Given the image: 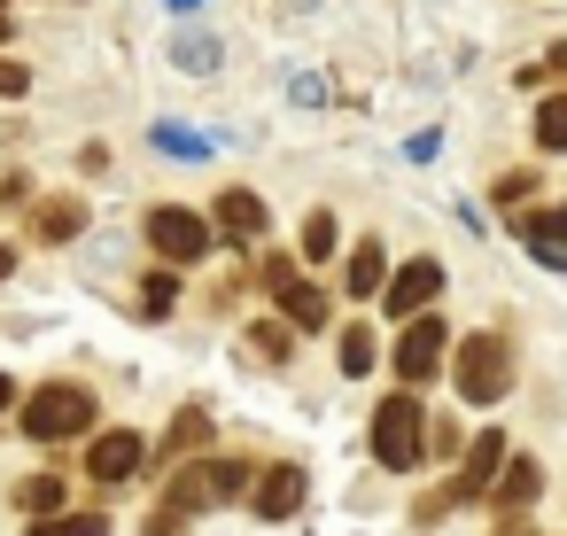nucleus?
I'll list each match as a JSON object with an SVG mask.
<instances>
[{"label":"nucleus","instance_id":"nucleus-13","mask_svg":"<svg viewBox=\"0 0 567 536\" xmlns=\"http://www.w3.org/2000/svg\"><path fill=\"white\" fill-rule=\"evenodd\" d=\"M520 234H528V249H536V257L567 249V203H536V210H520Z\"/></svg>","mask_w":567,"mask_h":536},{"label":"nucleus","instance_id":"nucleus-4","mask_svg":"<svg viewBox=\"0 0 567 536\" xmlns=\"http://www.w3.org/2000/svg\"><path fill=\"white\" fill-rule=\"evenodd\" d=\"M373 458L389 474L420 466V404L412 396H381V412H373Z\"/></svg>","mask_w":567,"mask_h":536},{"label":"nucleus","instance_id":"nucleus-9","mask_svg":"<svg viewBox=\"0 0 567 536\" xmlns=\"http://www.w3.org/2000/svg\"><path fill=\"white\" fill-rule=\"evenodd\" d=\"M249 497H257V520H288L303 505V466H265Z\"/></svg>","mask_w":567,"mask_h":536},{"label":"nucleus","instance_id":"nucleus-20","mask_svg":"<svg viewBox=\"0 0 567 536\" xmlns=\"http://www.w3.org/2000/svg\"><path fill=\"white\" fill-rule=\"evenodd\" d=\"M17 505H24V513H63V474H32V482L17 489Z\"/></svg>","mask_w":567,"mask_h":536},{"label":"nucleus","instance_id":"nucleus-15","mask_svg":"<svg viewBox=\"0 0 567 536\" xmlns=\"http://www.w3.org/2000/svg\"><path fill=\"white\" fill-rule=\"evenodd\" d=\"M505 458H513V451H505V435L489 427V435H474V443H466V466H458V474H466L474 489H489V482L505 474Z\"/></svg>","mask_w":567,"mask_h":536},{"label":"nucleus","instance_id":"nucleus-16","mask_svg":"<svg viewBox=\"0 0 567 536\" xmlns=\"http://www.w3.org/2000/svg\"><path fill=\"white\" fill-rule=\"evenodd\" d=\"M280 296V319L288 327H327V296L311 288V280H288V288H272Z\"/></svg>","mask_w":567,"mask_h":536},{"label":"nucleus","instance_id":"nucleus-32","mask_svg":"<svg viewBox=\"0 0 567 536\" xmlns=\"http://www.w3.org/2000/svg\"><path fill=\"white\" fill-rule=\"evenodd\" d=\"M9 272H17V249H9V241H0V280H9Z\"/></svg>","mask_w":567,"mask_h":536},{"label":"nucleus","instance_id":"nucleus-24","mask_svg":"<svg viewBox=\"0 0 567 536\" xmlns=\"http://www.w3.org/2000/svg\"><path fill=\"white\" fill-rule=\"evenodd\" d=\"M303 257H334V218H303Z\"/></svg>","mask_w":567,"mask_h":536},{"label":"nucleus","instance_id":"nucleus-26","mask_svg":"<svg viewBox=\"0 0 567 536\" xmlns=\"http://www.w3.org/2000/svg\"><path fill=\"white\" fill-rule=\"evenodd\" d=\"M172 296H179V280H172V272H148V288H141V303H148V311H172Z\"/></svg>","mask_w":567,"mask_h":536},{"label":"nucleus","instance_id":"nucleus-36","mask_svg":"<svg viewBox=\"0 0 567 536\" xmlns=\"http://www.w3.org/2000/svg\"><path fill=\"white\" fill-rule=\"evenodd\" d=\"M0 40H9V9H0Z\"/></svg>","mask_w":567,"mask_h":536},{"label":"nucleus","instance_id":"nucleus-25","mask_svg":"<svg viewBox=\"0 0 567 536\" xmlns=\"http://www.w3.org/2000/svg\"><path fill=\"white\" fill-rule=\"evenodd\" d=\"M365 365H373V334L350 327V334H342V373H365Z\"/></svg>","mask_w":567,"mask_h":536},{"label":"nucleus","instance_id":"nucleus-21","mask_svg":"<svg viewBox=\"0 0 567 536\" xmlns=\"http://www.w3.org/2000/svg\"><path fill=\"white\" fill-rule=\"evenodd\" d=\"M32 536H110L102 513H55V520H32Z\"/></svg>","mask_w":567,"mask_h":536},{"label":"nucleus","instance_id":"nucleus-19","mask_svg":"<svg viewBox=\"0 0 567 536\" xmlns=\"http://www.w3.org/2000/svg\"><path fill=\"white\" fill-rule=\"evenodd\" d=\"M156 148H164V156H187V164H203V156H210V141H203L195 125H156Z\"/></svg>","mask_w":567,"mask_h":536},{"label":"nucleus","instance_id":"nucleus-33","mask_svg":"<svg viewBox=\"0 0 567 536\" xmlns=\"http://www.w3.org/2000/svg\"><path fill=\"white\" fill-rule=\"evenodd\" d=\"M551 71H559V79H567V40H559V48H551Z\"/></svg>","mask_w":567,"mask_h":536},{"label":"nucleus","instance_id":"nucleus-6","mask_svg":"<svg viewBox=\"0 0 567 536\" xmlns=\"http://www.w3.org/2000/svg\"><path fill=\"white\" fill-rule=\"evenodd\" d=\"M210 234H218V226H203L195 210H172V203H164V210H148V241H156V257H164V265H195V257L210 249Z\"/></svg>","mask_w":567,"mask_h":536},{"label":"nucleus","instance_id":"nucleus-30","mask_svg":"<svg viewBox=\"0 0 567 536\" xmlns=\"http://www.w3.org/2000/svg\"><path fill=\"white\" fill-rule=\"evenodd\" d=\"M497 536H536V528H528L520 513H505V520H497Z\"/></svg>","mask_w":567,"mask_h":536},{"label":"nucleus","instance_id":"nucleus-14","mask_svg":"<svg viewBox=\"0 0 567 536\" xmlns=\"http://www.w3.org/2000/svg\"><path fill=\"white\" fill-rule=\"evenodd\" d=\"M203 443H210V412H195V404H187V412L172 420V435H164V458L195 466V458H203Z\"/></svg>","mask_w":567,"mask_h":536},{"label":"nucleus","instance_id":"nucleus-5","mask_svg":"<svg viewBox=\"0 0 567 536\" xmlns=\"http://www.w3.org/2000/svg\"><path fill=\"white\" fill-rule=\"evenodd\" d=\"M443 342H451V327H443L435 311L404 319V334H396V373H404V389H420V381L443 373Z\"/></svg>","mask_w":567,"mask_h":536},{"label":"nucleus","instance_id":"nucleus-3","mask_svg":"<svg viewBox=\"0 0 567 536\" xmlns=\"http://www.w3.org/2000/svg\"><path fill=\"white\" fill-rule=\"evenodd\" d=\"M513 389V342L505 334H466L458 350V396L466 404H497Z\"/></svg>","mask_w":567,"mask_h":536},{"label":"nucleus","instance_id":"nucleus-35","mask_svg":"<svg viewBox=\"0 0 567 536\" xmlns=\"http://www.w3.org/2000/svg\"><path fill=\"white\" fill-rule=\"evenodd\" d=\"M172 9H203V0H172Z\"/></svg>","mask_w":567,"mask_h":536},{"label":"nucleus","instance_id":"nucleus-31","mask_svg":"<svg viewBox=\"0 0 567 536\" xmlns=\"http://www.w3.org/2000/svg\"><path fill=\"white\" fill-rule=\"evenodd\" d=\"M9 404H17V381H9V373H0V412H9Z\"/></svg>","mask_w":567,"mask_h":536},{"label":"nucleus","instance_id":"nucleus-18","mask_svg":"<svg viewBox=\"0 0 567 536\" xmlns=\"http://www.w3.org/2000/svg\"><path fill=\"white\" fill-rule=\"evenodd\" d=\"M474 497H482V489H474L466 474H451V482H435V489L412 505V520H443V513H458V505H474Z\"/></svg>","mask_w":567,"mask_h":536},{"label":"nucleus","instance_id":"nucleus-12","mask_svg":"<svg viewBox=\"0 0 567 536\" xmlns=\"http://www.w3.org/2000/svg\"><path fill=\"white\" fill-rule=\"evenodd\" d=\"M381 272H389V257H381V241L365 234V241L350 249V272H342V288H350L358 303H365V296H389V280H381Z\"/></svg>","mask_w":567,"mask_h":536},{"label":"nucleus","instance_id":"nucleus-7","mask_svg":"<svg viewBox=\"0 0 567 536\" xmlns=\"http://www.w3.org/2000/svg\"><path fill=\"white\" fill-rule=\"evenodd\" d=\"M435 296H443V265L435 257H412V265H396V280H389V311L396 319H420V311H435Z\"/></svg>","mask_w":567,"mask_h":536},{"label":"nucleus","instance_id":"nucleus-22","mask_svg":"<svg viewBox=\"0 0 567 536\" xmlns=\"http://www.w3.org/2000/svg\"><path fill=\"white\" fill-rule=\"evenodd\" d=\"M536 141H544V148H567V94H551V102L536 110Z\"/></svg>","mask_w":567,"mask_h":536},{"label":"nucleus","instance_id":"nucleus-29","mask_svg":"<svg viewBox=\"0 0 567 536\" xmlns=\"http://www.w3.org/2000/svg\"><path fill=\"white\" fill-rule=\"evenodd\" d=\"M435 148H443V141H435V125H427V133H412V141H404V156H412V164H427V156H435Z\"/></svg>","mask_w":567,"mask_h":536},{"label":"nucleus","instance_id":"nucleus-2","mask_svg":"<svg viewBox=\"0 0 567 536\" xmlns=\"http://www.w3.org/2000/svg\"><path fill=\"white\" fill-rule=\"evenodd\" d=\"M86 427H94V389L48 381V389L24 396V435H32V443H71V435H86Z\"/></svg>","mask_w":567,"mask_h":536},{"label":"nucleus","instance_id":"nucleus-27","mask_svg":"<svg viewBox=\"0 0 567 536\" xmlns=\"http://www.w3.org/2000/svg\"><path fill=\"white\" fill-rule=\"evenodd\" d=\"M179 63H187V71H210L218 48H210V40H179Z\"/></svg>","mask_w":567,"mask_h":536},{"label":"nucleus","instance_id":"nucleus-23","mask_svg":"<svg viewBox=\"0 0 567 536\" xmlns=\"http://www.w3.org/2000/svg\"><path fill=\"white\" fill-rule=\"evenodd\" d=\"M249 342H257V358H272V365H280V358H288V319H257V327H249Z\"/></svg>","mask_w":567,"mask_h":536},{"label":"nucleus","instance_id":"nucleus-17","mask_svg":"<svg viewBox=\"0 0 567 536\" xmlns=\"http://www.w3.org/2000/svg\"><path fill=\"white\" fill-rule=\"evenodd\" d=\"M536 489H544L536 458H505V474H497V505H505V513H520V505H528Z\"/></svg>","mask_w":567,"mask_h":536},{"label":"nucleus","instance_id":"nucleus-10","mask_svg":"<svg viewBox=\"0 0 567 536\" xmlns=\"http://www.w3.org/2000/svg\"><path fill=\"white\" fill-rule=\"evenodd\" d=\"M218 234H226V241H257V234H265V203H257L249 187H226V195H218Z\"/></svg>","mask_w":567,"mask_h":536},{"label":"nucleus","instance_id":"nucleus-34","mask_svg":"<svg viewBox=\"0 0 567 536\" xmlns=\"http://www.w3.org/2000/svg\"><path fill=\"white\" fill-rule=\"evenodd\" d=\"M544 265H551V272H567V249H551V257H544Z\"/></svg>","mask_w":567,"mask_h":536},{"label":"nucleus","instance_id":"nucleus-11","mask_svg":"<svg viewBox=\"0 0 567 536\" xmlns=\"http://www.w3.org/2000/svg\"><path fill=\"white\" fill-rule=\"evenodd\" d=\"M32 234H40V241H79V234H86V203H79V195L40 203V210H32Z\"/></svg>","mask_w":567,"mask_h":536},{"label":"nucleus","instance_id":"nucleus-28","mask_svg":"<svg viewBox=\"0 0 567 536\" xmlns=\"http://www.w3.org/2000/svg\"><path fill=\"white\" fill-rule=\"evenodd\" d=\"M17 94H32V79H24V63H0V102H17Z\"/></svg>","mask_w":567,"mask_h":536},{"label":"nucleus","instance_id":"nucleus-8","mask_svg":"<svg viewBox=\"0 0 567 536\" xmlns=\"http://www.w3.org/2000/svg\"><path fill=\"white\" fill-rule=\"evenodd\" d=\"M141 458H148V443H141L133 427H110V435H94L86 474H94V482H133V474H141Z\"/></svg>","mask_w":567,"mask_h":536},{"label":"nucleus","instance_id":"nucleus-1","mask_svg":"<svg viewBox=\"0 0 567 536\" xmlns=\"http://www.w3.org/2000/svg\"><path fill=\"white\" fill-rule=\"evenodd\" d=\"M241 489H257V466L249 458H195V466H179L164 482V505L148 513V536H172L179 520H195V513H210V505H226Z\"/></svg>","mask_w":567,"mask_h":536}]
</instances>
